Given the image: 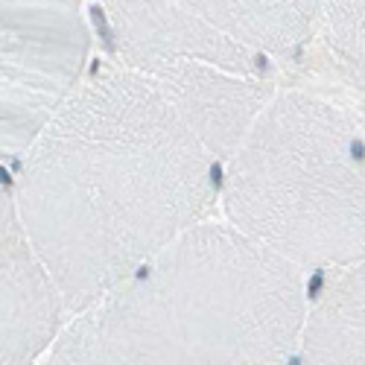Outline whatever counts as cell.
Segmentation results:
<instances>
[{
	"label": "cell",
	"mask_w": 365,
	"mask_h": 365,
	"mask_svg": "<svg viewBox=\"0 0 365 365\" xmlns=\"http://www.w3.org/2000/svg\"><path fill=\"white\" fill-rule=\"evenodd\" d=\"M4 185L71 319L220 207L222 161L117 62L88 71Z\"/></svg>",
	"instance_id": "cell-1"
},
{
	"label": "cell",
	"mask_w": 365,
	"mask_h": 365,
	"mask_svg": "<svg viewBox=\"0 0 365 365\" xmlns=\"http://www.w3.org/2000/svg\"><path fill=\"white\" fill-rule=\"evenodd\" d=\"M307 304L301 269L207 220L79 310L50 365H289Z\"/></svg>",
	"instance_id": "cell-2"
},
{
	"label": "cell",
	"mask_w": 365,
	"mask_h": 365,
	"mask_svg": "<svg viewBox=\"0 0 365 365\" xmlns=\"http://www.w3.org/2000/svg\"><path fill=\"white\" fill-rule=\"evenodd\" d=\"M222 220L310 272L365 263V132L336 103L281 91L222 164Z\"/></svg>",
	"instance_id": "cell-3"
},
{
	"label": "cell",
	"mask_w": 365,
	"mask_h": 365,
	"mask_svg": "<svg viewBox=\"0 0 365 365\" xmlns=\"http://www.w3.org/2000/svg\"><path fill=\"white\" fill-rule=\"evenodd\" d=\"M111 62L155 85L225 164L278 94L275 62L170 0H97Z\"/></svg>",
	"instance_id": "cell-4"
},
{
	"label": "cell",
	"mask_w": 365,
	"mask_h": 365,
	"mask_svg": "<svg viewBox=\"0 0 365 365\" xmlns=\"http://www.w3.org/2000/svg\"><path fill=\"white\" fill-rule=\"evenodd\" d=\"M85 0H4V161L36 143L85 79Z\"/></svg>",
	"instance_id": "cell-5"
},
{
	"label": "cell",
	"mask_w": 365,
	"mask_h": 365,
	"mask_svg": "<svg viewBox=\"0 0 365 365\" xmlns=\"http://www.w3.org/2000/svg\"><path fill=\"white\" fill-rule=\"evenodd\" d=\"M4 333L0 365H33L71 322L65 292L29 242L18 210L4 190Z\"/></svg>",
	"instance_id": "cell-6"
},
{
	"label": "cell",
	"mask_w": 365,
	"mask_h": 365,
	"mask_svg": "<svg viewBox=\"0 0 365 365\" xmlns=\"http://www.w3.org/2000/svg\"><path fill=\"white\" fill-rule=\"evenodd\" d=\"M289 365H365V263L324 272Z\"/></svg>",
	"instance_id": "cell-7"
},
{
	"label": "cell",
	"mask_w": 365,
	"mask_h": 365,
	"mask_svg": "<svg viewBox=\"0 0 365 365\" xmlns=\"http://www.w3.org/2000/svg\"><path fill=\"white\" fill-rule=\"evenodd\" d=\"M266 58L298 56L322 26V0H170Z\"/></svg>",
	"instance_id": "cell-8"
},
{
	"label": "cell",
	"mask_w": 365,
	"mask_h": 365,
	"mask_svg": "<svg viewBox=\"0 0 365 365\" xmlns=\"http://www.w3.org/2000/svg\"><path fill=\"white\" fill-rule=\"evenodd\" d=\"M319 38L339 76L365 91V0H322Z\"/></svg>",
	"instance_id": "cell-9"
}]
</instances>
